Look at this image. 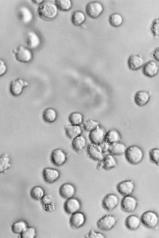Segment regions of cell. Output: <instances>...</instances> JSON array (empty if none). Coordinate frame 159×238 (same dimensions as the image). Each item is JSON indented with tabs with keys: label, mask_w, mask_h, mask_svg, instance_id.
Returning <instances> with one entry per match:
<instances>
[{
	"label": "cell",
	"mask_w": 159,
	"mask_h": 238,
	"mask_svg": "<svg viewBox=\"0 0 159 238\" xmlns=\"http://www.w3.org/2000/svg\"><path fill=\"white\" fill-rule=\"evenodd\" d=\"M58 10L54 3L44 1L39 5L37 10L38 16L46 21L52 20L55 18L58 13Z\"/></svg>",
	"instance_id": "1"
},
{
	"label": "cell",
	"mask_w": 159,
	"mask_h": 238,
	"mask_svg": "<svg viewBox=\"0 0 159 238\" xmlns=\"http://www.w3.org/2000/svg\"><path fill=\"white\" fill-rule=\"evenodd\" d=\"M124 154L128 162L133 165L140 163L144 156L143 150L136 145H131L126 147Z\"/></svg>",
	"instance_id": "2"
},
{
	"label": "cell",
	"mask_w": 159,
	"mask_h": 238,
	"mask_svg": "<svg viewBox=\"0 0 159 238\" xmlns=\"http://www.w3.org/2000/svg\"><path fill=\"white\" fill-rule=\"evenodd\" d=\"M140 219L142 224L149 229H154L158 225V215L154 211L149 210L146 211L142 214Z\"/></svg>",
	"instance_id": "3"
},
{
	"label": "cell",
	"mask_w": 159,
	"mask_h": 238,
	"mask_svg": "<svg viewBox=\"0 0 159 238\" xmlns=\"http://www.w3.org/2000/svg\"><path fill=\"white\" fill-rule=\"evenodd\" d=\"M117 217L112 214H106L100 218L97 222L98 228L103 231H109L112 229L116 224Z\"/></svg>",
	"instance_id": "4"
},
{
	"label": "cell",
	"mask_w": 159,
	"mask_h": 238,
	"mask_svg": "<svg viewBox=\"0 0 159 238\" xmlns=\"http://www.w3.org/2000/svg\"><path fill=\"white\" fill-rule=\"evenodd\" d=\"M16 60L22 63H27L32 59L33 53L30 49L22 45L17 47L14 51Z\"/></svg>",
	"instance_id": "5"
},
{
	"label": "cell",
	"mask_w": 159,
	"mask_h": 238,
	"mask_svg": "<svg viewBox=\"0 0 159 238\" xmlns=\"http://www.w3.org/2000/svg\"><path fill=\"white\" fill-rule=\"evenodd\" d=\"M137 199L134 196L131 195L124 196L120 202L121 210L126 213L134 212L138 205Z\"/></svg>",
	"instance_id": "6"
},
{
	"label": "cell",
	"mask_w": 159,
	"mask_h": 238,
	"mask_svg": "<svg viewBox=\"0 0 159 238\" xmlns=\"http://www.w3.org/2000/svg\"><path fill=\"white\" fill-rule=\"evenodd\" d=\"M103 10L104 7L102 4L97 1L89 2L85 7L87 14L92 18L98 17L102 14Z\"/></svg>",
	"instance_id": "7"
},
{
	"label": "cell",
	"mask_w": 159,
	"mask_h": 238,
	"mask_svg": "<svg viewBox=\"0 0 159 238\" xmlns=\"http://www.w3.org/2000/svg\"><path fill=\"white\" fill-rule=\"evenodd\" d=\"M29 85L28 82L22 78H19L13 79L10 84V91L12 95L18 96L22 93L24 88Z\"/></svg>",
	"instance_id": "8"
},
{
	"label": "cell",
	"mask_w": 159,
	"mask_h": 238,
	"mask_svg": "<svg viewBox=\"0 0 159 238\" xmlns=\"http://www.w3.org/2000/svg\"><path fill=\"white\" fill-rule=\"evenodd\" d=\"M119 201V197L116 194L113 193L109 194L103 198L102 206L106 211L111 212L117 206Z\"/></svg>",
	"instance_id": "9"
},
{
	"label": "cell",
	"mask_w": 159,
	"mask_h": 238,
	"mask_svg": "<svg viewBox=\"0 0 159 238\" xmlns=\"http://www.w3.org/2000/svg\"><path fill=\"white\" fill-rule=\"evenodd\" d=\"M135 188V183L131 180L122 181L118 183L116 186L118 192L123 196L131 195Z\"/></svg>",
	"instance_id": "10"
},
{
	"label": "cell",
	"mask_w": 159,
	"mask_h": 238,
	"mask_svg": "<svg viewBox=\"0 0 159 238\" xmlns=\"http://www.w3.org/2000/svg\"><path fill=\"white\" fill-rule=\"evenodd\" d=\"M117 165V161L114 156L109 154L104 156L103 159L99 161L96 166L97 170L102 169L109 170L115 168Z\"/></svg>",
	"instance_id": "11"
},
{
	"label": "cell",
	"mask_w": 159,
	"mask_h": 238,
	"mask_svg": "<svg viewBox=\"0 0 159 238\" xmlns=\"http://www.w3.org/2000/svg\"><path fill=\"white\" fill-rule=\"evenodd\" d=\"M81 208V203L80 201L73 197L66 199L64 205L65 212L70 214L79 211Z\"/></svg>",
	"instance_id": "12"
},
{
	"label": "cell",
	"mask_w": 159,
	"mask_h": 238,
	"mask_svg": "<svg viewBox=\"0 0 159 238\" xmlns=\"http://www.w3.org/2000/svg\"><path fill=\"white\" fill-rule=\"evenodd\" d=\"M89 132V138L91 143L99 144L104 140L106 132L100 125Z\"/></svg>",
	"instance_id": "13"
},
{
	"label": "cell",
	"mask_w": 159,
	"mask_h": 238,
	"mask_svg": "<svg viewBox=\"0 0 159 238\" xmlns=\"http://www.w3.org/2000/svg\"><path fill=\"white\" fill-rule=\"evenodd\" d=\"M51 160L52 164L57 166H60L66 162L67 157L66 153L60 148H56L52 151L51 154Z\"/></svg>",
	"instance_id": "14"
},
{
	"label": "cell",
	"mask_w": 159,
	"mask_h": 238,
	"mask_svg": "<svg viewBox=\"0 0 159 238\" xmlns=\"http://www.w3.org/2000/svg\"><path fill=\"white\" fill-rule=\"evenodd\" d=\"M87 150L89 157L94 161H100L104 157L99 144L91 143L88 146Z\"/></svg>",
	"instance_id": "15"
},
{
	"label": "cell",
	"mask_w": 159,
	"mask_h": 238,
	"mask_svg": "<svg viewBox=\"0 0 159 238\" xmlns=\"http://www.w3.org/2000/svg\"><path fill=\"white\" fill-rule=\"evenodd\" d=\"M44 181L48 184H52L57 180L60 176V173L58 170L53 168L46 167L42 172Z\"/></svg>",
	"instance_id": "16"
},
{
	"label": "cell",
	"mask_w": 159,
	"mask_h": 238,
	"mask_svg": "<svg viewBox=\"0 0 159 238\" xmlns=\"http://www.w3.org/2000/svg\"><path fill=\"white\" fill-rule=\"evenodd\" d=\"M86 220L84 214L79 211L71 214L69 219V223L74 229L79 228L85 224Z\"/></svg>",
	"instance_id": "17"
},
{
	"label": "cell",
	"mask_w": 159,
	"mask_h": 238,
	"mask_svg": "<svg viewBox=\"0 0 159 238\" xmlns=\"http://www.w3.org/2000/svg\"><path fill=\"white\" fill-rule=\"evenodd\" d=\"M26 42L28 48L31 50L34 49L39 46L41 40L37 33L34 31H30L27 34Z\"/></svg>",
	"instance_id": "18"
},
{
	"label": "cell",
	"mask_w": 159,
	"mask_h": 238,
	"mask_svg": "<svg viewBox=\"0 0 159 238\" xmlns=\"http://www.w3.org/2000/svg\"><path fill=\"white\" fill-rule=\"evenodd\" d=\"M158 66L153 60H150L143 65V72L144 75L148 77H155L158 73Z\"/></svg>",
	"instance_id": "19"
},
{
	"label": "cell",
	"mask_w": 159,
	"mask_h": 238,
	"mask_svg": "<svg viewBox=\"0 0 159 238\" xmlns=\"http://www.w3.org/2000/svg\"><path fill=\"white\" fill-rule=\"evenodd\" d=\"M76 192V188L72 184L65 183L62 184L59 189V193L62 198L67 199L73 197Z\"/></svg>",
	"instance_id": "20"
},
{
	"label": "cell",
	"mask_w": 159,
	"mask_h": 238,
	"mask_svg": "<svg viewBox=\"0 0 159 238\" xmlns=\"http://www.w3.org/2000/svg\"><path fill=\"white\" fill-rule=\"evenodd\" d=\"M144 63V60L142 57L138 54H133L129 56L127 63L130 69L136 71L143 66Z\"/></svg>",
	"instance_id": "21"
},
{
	"label": "cell",
	"mask_w": 159,
	"mask_h": 238,
	"mask_svg": "<svg viewBox=\"0 0 159 238\" xmlns=\"http://www.w3.org/2000/svg\"><path fill=\"white\" fill-rule=\"evenodd\" d=\"M150 99V95L149 92L143 90L137 91L134 96V101L136 105L139 106H143L146 105Z\"/></svg>",
	"instance_id": "22"
},
{
	"label": "cell",
	"mask_w": 159,
	"mask_h": 238,
	"mask_svg": "<svg viewBox=\"0 0 159 238\" xmlns=\"http://www.w3.org/2000/svg\"><path fill=\"white\" fill-rule=\"evenodd\" d=\"M41 201L42 208L46 212H51L55 210V201L53 197L51 195H45Z\"/></svg>",
	"instance_id": "23"
},
{
	"label": "cell",
	"mask_w": 159,
	"mask_h": 238,
	"mask_svg": "<svg viewBox=\"0 0 159 238\" xmlns=\"http://www.w3.org/2000/svg\"><path fill=\"white\" fill-rule=\"evenodd\" d=\"M19 15L20 20L25 24L30 23L34 18V15L31 10L28 7L25 6H22L20 8Z\"/></svg>",
	"instance_id": "24"
},
{
	"label": "cell",
	"mask_w": 159,
	"mask_h": 238,
	"mask_svg": "<svg viewBox=\"0 0 159 238\" xmlns=\"http://www.w3.org/2000/svg\"><path fill=\"white\" fill-rule=\"evenodd\" d=\"M141 223L140 218L136 215L134 214L128 216L125 221L126 227L131 231H134L137 229Z\"/></svg>",
	"instance_id": "25"
},
{
	"label": "cell",
	"mask_w": 159,
	"mask_h": 238,
	"mask_svg": "<svg viewBox=\"0 0 159 238\" xmlns=\"http://www.w3.org/2000/svg\"><path fill=\"white\" fill-rule=\"evenodd\" d=\"M64 128L66 136L71 139L81 135L82 133V129L80 125L72 124L66 125L65 126Z\"/></svg>",
	"instance_id": "26"
},
{
	"label": "cell",
	"mask_w": 159,
	"mask_h": 238,
	"mask_svg": "<svg viewBox=\"0 0 159 238\" xmlns=\"http://www.w3.org/2000/svg\"><path fill=\"white\" fill-rule=\"evenodd\" d=\"M126 147L124 143L119 142L111 144L108 152L113 156H120L124 154Z\"/></svg>",
	"instance_id": "27"
},
{
	"label": "cell",
	"mask_w": 159,
	"mask_h": 238,
	"mask_svg": "<svg viewBox=\"0 0 159 238\" xmlns=\"http://www.w3.org/2000/svg\"><path fill=\"white\" fill-rule=\"evenodd\" d=\"M121 138V135L119 131L116 129H112L106 132L104 140L111 144L120 142Z\"/></svg>",
	"instance_id": "28"
},
{
	"label": "cell",
	"mask_w": 159,
	"mask_h": 238,
	"mask_svg": "<svg viewBox=\"0 0 159 238\" xmlns=\"http://www.w3.org/2000/svg\"><path fill=\"white\" fill-rule=\"evenodd\" d=\"M86 140L85 137L81 134L72 139V146L77 152L81 151L85 147Z\"/></svg>",
	"instance_id": "29"
},
{
	"label": "cell",
	"mask_w": 159,
	"mask_h": 238,
	"mask_svg": "<svg viewBox=\"0 0 159 238\" xmlns=\"http://www.w3.org/2000/svg\"><path fill=\"white\" fill-rule=\"evenodd\" d=\"M86 16L84 13L81 11H75L71 16V21L72 24L76 26L82 25L86 20Z\"/></svg>",
	"instance_id": "30"
},
{
	"label": "cell",
	"mask_w": 159,
	"mask_h": 238,
	"mask_svg": "<svg viewBox=\"0 0 159 238\" xmlns=\"http://www.w3.org/2000/svg\"><path fill=\"white\" fill-rule=\"evenodd\" d=\"M57 117L56 111L53 108H48L45 109L43 114V118L46 122L51 123L54 122Z\"/></svg>",
	"instance_id": "31"
},
{
	"label": "cell",
	"mask_w": 159,
	"mask_h": 238,
	"mask_svg": "<svg viewBox=\"0 0 159 238\" xmlns=\"http://www.w3.org/2000/svg\"><path fill=\"white\" fill-rule=\"evenodd\" d=\"M9 155L4 153L0 155V173L5 172L11 167Z\"/></svg>",
	"instance_id": "32"
},
{
	"label": "cell",
	"mask_w": 159,
	"mask_h": 238,
	"mask_svg": "<svg viewBox=\"0 0 159 238\" xmlns=\"http://www.w3.org/2000/svg\"><path fill=\"white\" fill-rule=\"evenodd\" d=\"M30 195L33 199L36 200H41L45 196V192L42 187L36 186L31 189L30 192Z\"/></svg>",
	"instance_id": "33"
},
{
	"label": "cell",
	"mask_w": 159,
	"mask_h": 238,
	"mask_svg": "<svg viewBox=\"0 0 159 238\" xmlns=\"http://www.w3.org/2000/svg\"><path fill=\"white\" fill-rule=\"evenodd\" d=\"M54 3L58 10L62 11H68L72 6V1L70 0H56Z\"/></svg>",
	"instance_id": "34"
},
{
	"label": "cell",
	"mask_w": 159,
	"mask_h": 238,
	"mask_svg": "<svg viewBox=\"0 0 159 238\" xmlns=\"http://www.w3.org/2000/svg\"><path fill=\"white\" fill-rule=\"evenodd\" d=\"M68 119L71 124L80 126L83 122L84 117L81 113L75 112L70 114Z\"/></svg>",
	"instance_id": "35"
},
{
	"label": "cell",
	"mask_w": 159,
	"mask_h": 238,
	"mask_svg": "<svg viewBox=\"0 0 159 238\" xmlns=\"http://www.w3.org/2000/svg\"><path fill=\"white\" fill-rule=\"evenodd\" d=\"M28 226L26 222L23 220L17 221L12 225L11 230L16 234H20Z\"/></svg>",
	"instance_id": "36"
},
{
	"label": "cell",
	"mask_w": 159,
	"mask_h": 238,
	"mask_svg": "<svg viewBox=\"0 0 159 238\" xmlns=\"http://www.w3.org/2000/svg\"><path fill=\"white\" fill-rule=\"evenodd\" d=\"M109 21L110 25L114 27H118L121 26L123 21L122 16L119 13H115L110 16Z\"/></svg>",
	"instance_id": "37"
},
{
	"label": "cell",
	"mask_w": 159,
	"mask_h": 238,
	"mask_svg": "<svg viewBox=\"0 0 159 238\" xmlns=\"http://www.w3.org/2000/svg\"><path fill=\"white\" fill-rule=\"evenodd\" d=\"M98 122L92 119H89L84 123L83 127L86 131L90 132L100 125Z\"/></svg>",
	"instance_id": "38"
},
{
	"label": "cell",
	"mask_w": 159,
	"mask_h": 238,
	"mask_svg": "<svg viewBox=\"0 0 159 238\" xmlns=\"http://www.w3.org/2000/svg\"><path fill=\"white\" fill-rule=\"evenodd\" d=\"M21 238H34L36 235V229L33 227H27L20 234Z\"/></svg>",
	"instance_id": "39"
},
{
	"label": "cell",
	"mask_w": 159,
	"mask_h": 238,
	"mask_svg": "<svg viewBox=\"0 0 159 238\" xmlns=\"http://www.w3.org/2000/svg\"><path fill=\"white\" fill-rule=\"evenodd\" d=\"M149 158L151 161L156 165L158 166L159 162V150L155 148L151 149L149 152Z\"/></svg>",
	"instance_id": "40"
},
{
	"label": "cell",
	"mask_w": 159,
	"mask_h": 238,
	"mask_svg": "<svg viewBox=\"0 0 159 238\" xmlns=\"http://www.w3.org/2000/svg\"><path fill=\"white\" fill-rule=\"evenodd\" d=\"M87 238H105V235L103 233L91 229L89 232L84 236Z\"/></svg>",
	"instance_id": "41"
},
{
	"label": "cell",
	"mask_w": 159,
	"mask_h": 238,
	"mask_svg": "<svg viewBox=\"0 0 159 238\" xmlns=\"http://www.w3.org/2000/svg\"><path fill=\"white\" fill-rule=\"evenodd\" d=\"M159 18H156L153 21L151 30L154 37H158L159 35Z\"/></svg>",
	"instance_id": "42"
},
{
	"label": "cell",
	"mask_w": 159,
	"mask_h": 238,
	"mask_svg": "<svg viewBox=\"0 0 159 238\" xmlns=\"http://www.w3.org/2000/svg\"><path fill=\"white\" fill-rule=\"evenodd\" d=\"M7 67L5 62L0 58V77L6 72Z\"/></svg>",
	"instance_id": "43"
},
{
	"label": "cell",
	"mask_w": 159,
	"mask_h": 238,
	"mask_svg": "<svg viewBox=\"0 0 159 238\" xmlns=\"http://www.w3.org/2000/svg\"><path fill=\"white\" fill-rule=\"evenodd\" d=\"M99 145L102 152L104 153L108 151L110 144L104 140Z\"/></svg>",
	"instance_id": "44"
},
{
	"label": "cell",
	"mask_w": 159,
	"mask_h": 238,
	"mask_svg": "<svg viewBox=\"0 0 159 238\" xmlns=\"http://www.w3.org/2000/svg\"><path fill=\"white\" fill-rule=\"evenodd\" d=\"M159 48H156L153 52V55L154 59L157 61H159Z\"/></svg>",
	"instance_id": "45"
},
{
	"label": "cell",
	"mask_w": 159,
	"mask_h": 238,
	"mask_svg": "<svg viewBox=\"0 0 159 238\" xmlns=\"http://www.w3.org/2000/svg\"><path fill=\"white\" fill-rule=\"evenodd\" d=\"M44 1L43 0H32V1L35 4L40 5Z\"/></svg>",
	"instance_id": "46"
}]
</instances>
